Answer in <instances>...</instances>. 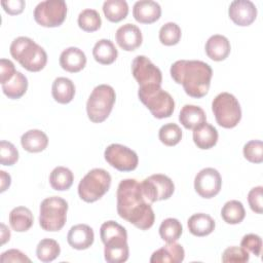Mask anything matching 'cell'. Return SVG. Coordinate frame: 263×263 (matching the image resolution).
<instances>
[{"label":"cell","mask_w":263,"mask_h":263,"mask_svg":"<svg viewBox=\"0 0 263 263\" xmlns=\"http://www.w3.org/2000/svg\"><path fill=\"white\" fill-rule=\"evenodd\" d=\"M116 198L117 213L120 218L141 230H148L153 226L155 220L153 209L142 191L141 183L136 179L120 181Z\"/></svg>","instance_id":"cell-1"},{"label":"cell","mask_w":263,"mask_h":263,"mask_svg":"<svg viewBox=\"0 0 263 263\" xmlns=\"http://www.w3.org/2000/svg\"><path fill=\"white\" fill-rule=\"evenodd\" d=\"M171 76L175 82L183 85L189 97L199 99L210 89L213 70L202 61L179 60L171 66Z\"/></svg>","instance_id":"cell-2"},{"label":"cell","mask_w":263,"mask_h":263,"mask_svg":"<svg viewBox=\"0 0 263 263\" xmlns=\"http://www.w3.org/2000/svg\"><path fill=\"white\" fill-rule=\"evenodd\" d=\"M100 235L105 245L104 256L109 263H122L128 259L126 229L115 221L104 222L100 228Z\"/></svg>","instance_id":"cell-3"},{"label":"cell","mask_w":263,"mask_h":263,"mask_svg":"<svg viewBox=\"0 0 263 263\" xmlns=\"http://www.w3.org/2000/svg\"><path fill=\"white\" fill-rule=\"evenodd\" d=\"M9 51L11 57L30 72H38L46 66L47 54L45 50L29 37L15 38L10 44Z\"/></svg>","instance_id":"cell-4"},{"label":"cell","mask_w":263,"mask_h":263,"mask_svg":"<svg viewBox=\"0 0 263 263\" xmlns=\"http://www.w3.org/2000/svg\"><path fill=\"white\" fill-rule=\"evenodd\" d=\"M116 99L115 90L108 84H100L93 88L86 102V112L90 121L100 123L110 115Z\"/></svg>","instance_id":"cell-5"},{"label":"cell","mask_w":263,"mask_h":263,"mask_svg":"<svg viewBox=\"0 0 263 263\" xmlns=\"http://www.w3.org/2000/svg\"><path fill=\"white\" fill-rule=\"evenodd\" d=\"M68 202L60 196H51L40 204L39 224L45 231H60L67 220Z\"/></svg>","instance_id":"cell-6"},{"label":"cell","mask_w":263,"mask_h":263,"mask_svg":"<svg viewBox=\"0 0 263 263\" xmlns=\"http://www.w3.org/2000/svg\"><path fill=\"white\" fill-rule=\"evenodd\" d=\"M138 97L155 118H167L172 116L175 110L173 97L167 91L163 90L161 86L139 87Z\"/></svg>","instance_id":"cell-7"},{"label":"cell","mask_w":263,"mask_h":263,"mask_svg":"<svg viewBox=\"0 0 263 263\" xmlns=\"http://www.w3.org/2000/svg\"><path fill=\"white\" fill-rule=\"evenodd\" d=\"M111 176L104 168L90 170L79 182L78 194L85 202H95L110 189Z\"/></svg>","instance_id":"cell-8"},{"label":"cell","mask_w":263,"mask_h":263,"mask_svg":"<svg viewBox=\"0 0 263 263\" xmlns=\"http://www.w3.org/2000/svg\"><path fill=\"white\" fill-rule=\"evenodd\" d=\"M212 110L217 123L224 128L235 127L241 119V108L237 99L229 92H221L215 97Z\"/></svg>","instance_id":"cell-9"},{"label":"cell","mask_w":263,"mask_h":263,"mask_svg":"<svg viewBox=\"0 0 263 263\" xmlns=\"http://www.w3.org/2000/svg\"><path fill=\"white\" fill-rule=\"evenodd\" d=\"M67 4L64 0H45L34 9V20L46 28L61 26L67 16Z\"/></svg>","instance_id":"cell-10"},{"label":"cell","mask_w":263,"mask_h":263,"mask_svg":"<svg viewBox=\"0 0 263 263\" xmlns=\"http://www.w3.org/2000/svg\"><path fill=\"white\" fill-rule=\"evenodd\" d=\"M132 73L141 88L161 86L162 74L160 69L145 55H138L134 59Z\"/></svg>","instance_id":"cell-11"},{"label":"cell","mask_w":263,"mask_h":263,"mask_svg":"<svg viewBox=\"0 0 263 263\" xmlns=\"http://www.w3.org/2000/svg\"><path fill=\"white\" fill-rule=\"evenodd\" d=\"M142 191L150 203L158 200L168 199L174 191L175 185L172 179L162 174L151 175L141 182Z\"/></svg>","instance_id":"cell-12"},{"label":"cell","mask_w":263,"mask_h":263,"mask_svg":"<svg viewBox=\"0 0 263 263\" xmlns=\"http://www.w3.org/2000/svg\"><path fill=\"white\" fill-rule=\"evenodd\" d=\"M106 161L119 172H132L137 168L139 158L137 153L121 144H111L104 152Z\"/></svg>","instance_id":"cell-13"},{"label":"cell","mask_w":263,"mask_h":263,"mask_svg":"<svg viewBox=\"0 0 263 263\" xmlns=\"http://www.w3.org/2000/svg\"><path fill=\"white\" fill-rule=\"evenodd\" d=\"M222 187L220 173L214 167H205L199 171L194 179V189L202 198L216 196Z\"/></svg>","instance_id":"cell-14"},{"label":"cell","mask_w":263,"mask_h":263,"mask_svg":"<svg viewBox=\"0 0 263 263\" xmlns=\"http://www.w3.org/2000/svg\"><path fill=\"white\" fill-rule=\"evenodd\" d=\"M228 14L235 25L250 26L257 17V7L250 0H234L229 5Z\"/></svg>","instance_id":"cell-15"},{"label":"cell","mask_w":263,"mask_h":263,"mask_svg":"<svg viewBox=\"0 0 263 263\" xmlns=\"http://www.w3.org/2000/svg\"><path fill=\"white\" fill-rule=\"evenodd\" d=\"M115 39L117 44L123 50L133 51L142 44L143 36L139 27L127 23L117 29L115 33Z\"/></svg>","instance_id":"cell-16"},{"label":"cell","mask_w":263,"mask_h":263,"mask_svg":"<svg viewBox=\"0 0 263 263\" xmlns=\"http://www.w3.org/2000/svg\"><path fill=\"white\" fill-rule=\"evenodd\" d=\"M67 240L73 249L86 250L93 243L95 233L90 226L86 224H77L70 228Z\"/></svg>","instance_id":"cell-17"},{"label":"cell","mask_w":263,"mask_h":263,"mask_svg":"<svg viewBox=\"0 0 263 263\" xmlns=\"http://www.w3.org/2000/svg\"><path fill=\"white\" fill-rule=\"evenodd\" d=\"M133 15L141 24H152L159 20L161 7L157 2L152 0L137 1L133 7Z\"/></svg>","instance_id":"cell-18"},{"label":"cell","mask_w":263,"mask_h":263,"mask_svg":"<svg viewBox=\"0 0 263 263\" xmlns=\"http://www.w3.org/2000/svg\"><path fill=\"white\" fill-rule=\"evenodd\" d=\"M185 258V251L180 243L166 242L165 246L156 250L151 258V263H180Z\"/></svg>","instance_id":"cell-19"},{"label":"cell","mask_w":263,"mask_h":263,"mask_svg":"<svg viewBox=\"0 0 263 263\" xmlns=\"http://www.w3.org/2000/svg\"><path fill=\"white\" fill-rule=\"evenodd\" d=\"M85 65V53L78 47H68L63 50L60 55V66L70 73H77L81 71Z\"/></svg>","instance_id":"cell-20"},{"label":"cell","mask_w":263,"mask_h":263,"mask_svg":"<svg viewBox=\"0 0 263 263\" xmlns=\"http://www.w3.org/2000/svg\"><path fill=\"white\" fill-rule=\"evenodd\" d=\"M206 55L216 62L224 61L230 53L231 46L229 40L220 34L211 36L205 43Z\"/></svg>","instance_id":"cell-21"},{"label":"cell","mask_w":263,"mask_h":263,"mask_svg":"<svg viewBox=\"0 0 263 263\" xmlns=\"http://www.w3.org/2000/svg\"><path fill=\"white\" fill-rule=\"evenodd\" d=\"M218 137L217 128L206 121L193 128V141L199 149H211L217 144Z\"/></svg>","instance_id":"cell-22"},{"label":"cell","mask_w":263,"mask_h":263,"mask_svg":"<svg viewBox=\"0 0 263 263\" xmlns=\"http://www.w3.org/2000/svg\"><path fill=\"white\" fill-rule=\"evenodd\" d=\"M187 225L190 233L198 237L211 234L216 227L214 219L204 213H197L192 215L188 219Z\"/></svg>","instance_id":"cell-23"},{"label":"cell","mask_w":263,"mask_h":263,"mask_svg":"<svg viewBox=\"0 0 263 263\" xmlns=\"http://www.w3.org/2000/svg\"><path fill=\"white\" fill-rule=\"evenodd\" d=\"M51 95L54 101L60 104L70 103L75 96V85L67 77H58L52 82Z\"/></svg>","instance_id":"cell-24"},{"label":"cell","mask_w":263,"mask_h":263,"mask_svg":"<svg viewBox=\"0 0 263 263\" xmlns=\"http://www.w3.org/2000/svg\"><path fill=\"white\" fill-rule=\"evenodd\" d=\"M21 144L26 151L37 153L47 147L48 138L46 134L40 129H30L22 136Z\"/></svg>","instance_id":"cell-25"},{"label":"cell","mask_w":263,"mask_h":263,"mask_svg":"<svg viewBox=\"0 0 263 263\" xmlns=\"http://www.w3.org/2000/svg\"><path fill=\"white\" fill-rule=\"evenodd\" d=\"M179 120L187 129H193L202 122L206 121V115L202 108L195 105H185L182 107Z\"/></svg>","instance_id":"cell-26"},{"label":"cell","mask_w":263,"mask_h":263,"mask_svg":"<svg viewBox=\"0 0 263 263\" xmlns=\"http://www.w3.org/2000/svg\"><path fill=\"white\" fill-rule=\"evenodd\" d=\"M34 222L32 212L26 206H16L9 213V224L16 232L29 230Z\"/></svg>","instance_id":"cell-27"},{"label":"cell","mask_w":263,"mask_h":263,"mask_svg":"<svg viewBox=\"0 0 263 263\" xmlns=\"http://www.w3.org/2000/svg\"><path fill=\"white\" fill-rule=\"evenodd\" d=\"M92 55L98 63L102 65H110L117 59L118 51L111 40L101 39L95 44Z\"/></svg>","instance_id":"cell-28"},{"label":"cell","mask_w":263,"mask_h":263,"mask_svg":"<svg viewBox=\"0 0 263 263\" xmlns=\"http://www.w3.org/2000/svg\"><path fill=\"white\" fill-rule=\"evenodd\" d=\"M1 85L2 91L6 97L12 100H16L26 93L28 89V79L23 73L16 71L12 78Z\"/></svg>","instance_id":"cell-29"},{"label":"cell","mask_w":263,"mask_h":263,"mask_svg":"<svg viewBox=\"0 0 263 263\" xmlns=\"http://www.w3.org/2000/svg\"><path fill=\"white\" fill-rule=\"evenodd\" d=\"M74 181V175L68 167L57 166L49 175V184L52 189L65 191L70 189Z\"/></svg>","instance_id":"cell-30"},{"label":"cell","mask_w":263,"mask_h":263,"mask_svg":"<svg viewBox=\"0 0 263 263\" xmlns=\"http://www.w3.org/2000/svg\"><path fill=\"white\" fill-rule=\"evenodd\" d=\"M103 12L106 18L112 23L124 20L128 13V5L124 0H107L103 4Z\"/></svg>","instance_id":"cell-31"},{"label":"cell","mask_w":263,"mask_h":263,"mask_svg":"<svg viewBox=\"0 0 263 263\" xmlns=\"http://www.w3.org/2000/svg\"><path fill=\"white\" fill-rule=\"evenodd\" d=\"M222 219L228 224H238L246 217V211L243 204L238 200L227 201L221 210Z\"/></svg>","instance_id":"cell-32"},{"label":"cell","mask_w":263,"mask_h":263,"mask_svg":"<svg viewBox=\"0 0 263 263\" xmlns=\"http://www.w3.org/2000/svg\"><path fill=\"white\" fill-rule=\"evenodd\" d=\"M61 253L60 245L57 240L51 238H43L39 241L36 248L37 258L41 262H51L59 257Z\"/></svg>","instance_id":"cell-33"},{"label":"cell","mask_w":263,"mask_h":263,"mask_svg":"<svg viewBox=\"0 0 263 263\" xmlns=\"http://www.w3.org/2000/svg\"><path fill=\"white\" fill-rule=\"evenodd\" d=\"M183 232L181 222L175 218L163 220L159 226V235L166 242L177 241Z\"/></svg>","instance_id":"cell-34"},{"label":"cell","mask_w":263,"mask_h":263,"mask_svg":"<svg viewBox=\"0 0 263 263\" xmlns=\"http://www.w3.org/2000/svg\"><path fill=\"white\" fill-rule=\"evenodd\" d=\"M78 26L85 32H95L101 28L102 20L96 9H83L78 15Z\"/></svg>","instance_id":"cell-35"},{"label":"cell","mask_w":263,"mask_h":263,"mask_svg":"<svg viewBox=\"0 0 263 263\" xmlns=\"http://www.w3.org/2000/svg\"><path fill=\"white\" fill-rule=\"evenodd\" d=\"M158 138L165 146H175L182 140V129L173 122L163 124L158 132Z\"/></svg>","instance_id":"cell-36"},{"label":"cell","mask_w":263,"mask_h":263,"mask_svg":"<svg viewBox=\"0 0 263 263\" xmlns=\"http://www.w3.org/2000/svg\"><path fill=\"white\" fill-rule=\"evenodd\" d=\"M182 36L181 28L176 23L164 24L159 30V40L163 45L172 46L179 43Z\"/></svg>","instance_id":"cell-37"},{"label":"cell","mask_w":263,"mask_h":263,"mask_svg":"<svg viewBox=\"0 0 263 263\" xmlns=\"http://www.w3.org/2000/svg\"><path fill=\"white\" fill-rule=\"evenodd\" d=\"M245 158L253 163H261L263 161V144L260 140H252L243 146Z\"/></svg>","instance_id":"cell-38"},{"label":"cell","mask_w":263,"mask_h":263,"mask_svg":"<svg viewBox=\"0 0 263 263\" xmlns=\"http://www.w3.org/2000/svg\"><path fill=\"white\" fill-rule=\"evenodd\" d=\"M18 160V151L15 146L5 140L0 142V162L3 165H13Z\"/></svg>","instance_id":"cell-39"},{"label":"cell","mask_w":263,"mask_h":263,"mask_svg":"<svg viewBox=\"0 0 263 263\" xmlns=\"http://www.w3.org/2000/svg\"><path fill=\"white\" fill-rule=\"evenodd\" d=\"M250 259V255L246 249L242 247H229L227 248L222 255V262H238L245 263Z\"/></svg>","instance_id":"cell-40"},{"label":"cell","mask_w":263,"mask_h":263,"mask_svg":"<svg viewBox=\"0 0 263 263\" xmlns=\"http://www.w3.org/2000/svg\"><path fill=\"white\" fill-rule=\"evenodd\" d=\"M240 247H242L247 251H250L255 256L259 257L262 249V239L259 235L254 233L246 234L240 241Z\"/></svg>","instance_id":"cell-41"},{"label":"cell","mask_w":263,"mask_h":263,"mask_svg":"<svg viewBox=\"0 0 263 263\" xmlns=\"http://www.w3.org/2000/svg\"><path fill=\"white\" fill-rule=\"evenodd\" d=\"M262 192L263 187L257 186L250 190L248 194V201L251 210L257 214H262L263 205H262Z\"/></svg>","instance_id":"cell-42"},{"label":"cell","mask_w":263,"mask_h":263,"mask_svg":"<svg viewBox=\"0 0 263 263\" xmlns=\"http://www.w3.org/2000/svg\"><path fill=\"white\" fill-rule=\"evenodd\" d=\"M16 70L14 64L7 59L0 60V82L1 84L8 81L15 74Z\"/></svg>","instance_id":"cell-43"},{"label":"cell","mask_w":263,"mask_h":263,"mask_svg":"<svg viewBox=\"0 0 263 263\" xmlns=\"http://www.w3.org/2000/svg\"><path fill=\"white\" fill-rule=\"evenodd\" d=\"M0 261L2 263L7 262H31L30 258H28L24 253H22L20 250L11 249L1 254Z\"/></svg>","instance_id":"cell-44"},{"label":"cell","mask_w":263,"mask_h":263,"mask_svg":"<svg viewBox=\"0 0 263 263\" xmlns=\"http://www.w3.org/2000/svg\"><path fill=\"white\" fill-rule=\"evenodd\" d=\"M1 5L8 14L15 15L23 12L26 6V3L24 0H8V1H2Z\"/></svg>","instance_id":"cell-45"},{"label":"cell","mask_w":263,"mask_h":263,"mask_svg":"<svg viewBox=\"0 0 263 263\" xmlns=\"http://www.w3.org/2000/svg\"><path fill=\"white\" fill-rule=\"evenodd\" d=\"M0 177H1V190L0 191L4 192L10 186L11 178H10V175L4 171H0Z\"/></svg>","instance_id":"cell-46"},{"label":"cell","mask_w":263,"mask_h":263,"mask_svg":"<svg viewBox=\"0 0 263 263\" xmlns=\"http://www.w3.org/2000/svg\"><path fill=\"white\" fill-rule=\"evenodd\" d=\"M9 237H10V231L9 229L2 223L1 224V243L4 245L7 240H9Z\"/></svg>","instance_id":"cell-47"}]
</instances>
